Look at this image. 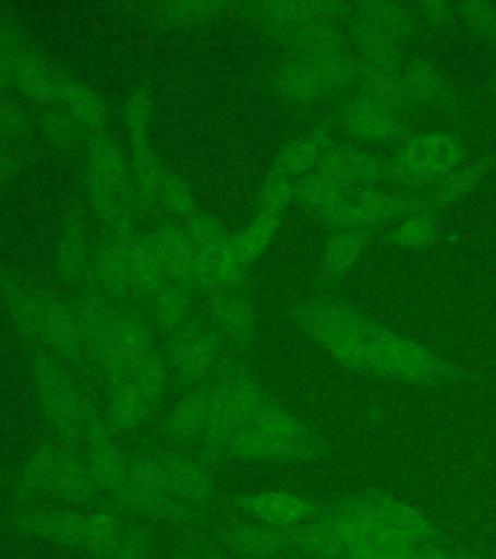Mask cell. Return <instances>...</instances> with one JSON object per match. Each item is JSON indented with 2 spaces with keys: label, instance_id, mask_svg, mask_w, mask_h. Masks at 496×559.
Here are the masks:
<instances>
[{
  "label": "cell",
  "instance_id": "obj_42",
  "mask_svg": "<svg viewBox=\"0 0 496 559\" xmlns=\"http://www.w3.org/2000/svg\"><path fill=\"white\" fill-rule=\"evenodd\" d=\"M144 559H159L157 558L156 554H149V556H146Z\"/></svg>",
  "mask_w": 496,
  "mask_h": 559
},
{
  "label": "cell",
  "instance_id": "obj_28",
  "mask_svg": "<svg viewBox=\"0 0 496 559\" xmlns=\"http://www.w3.org/2000/svg\"><path fill=\"white\" fill-rule=\"evenodd\" d=\"M124 127L131 139L132 150L148 148V129L152 121V97L148 90H138L124 105Z\"/></svg>",
  "mask_w": 496,
  "mask_h": 559
},
{
  "label": "cell",
  "instance_id": "obj_41",
  "mask_svg": "<svg viewBox=\"0 0 496 559\" xmlns=\"http://www.w3.org/2000/svg\"><path fill=\"white\" fill-rule=\"evenodd\" d=\"M286 559H313V558H303V556H295V554H291V556H288Z\"/></svg>",
  "mask_w": 496,
  "mask_h": 559
},
{
  "label": "cell",
  "instance_id": "obj_11",
  "mask_svg": "<svg viewBox=\"0 0 496 559\" xmlns=\"http://www.w3.org/2000/svg\"><path fill=\"white\" fill-rule=\"evenodd\" d=\"M326 449L297 445L270 436L254 426L237 429L227 441L223 459L251 461V463H305L320 456Z\"/></svg>",
  "mask_w": 496,
  "mask_h": 559
},
{
  "label": "cell",
  "instance_id": "obj_30",
  "mask_svg": "<svg viewBox=\"0 0 496 559\" xmlns=\"http://www.w3.org/2000/svg\"><path fill=\"white\" fill-rule=\"evenodd\" d=\"M156 201L161 202L166 209L171 210L174 214L183 216L184 219L194 218L202 212L198 209V202L192 194L191 187L177 175H166V179H164V183L157 192Z\"/></svg>",
  "mask_w": 496,
  "mask_h": 559
},
{
  "label": "cell",
  "instance_id": "obj_14",
  "mask_svg": "<svg viewBox=\"0 0 496 559\" xmlns=\"http://www.w3.org/2000/svg\"><path fill=\"white\" fill-rule=\"evenodd\" d=\"M47 496L69 506H87L101 496V489L78 447H64Z\"/></svg>",
  "mask_w": 496,
  "mask_h": 559
},
{
  "label": "cell",
  "instance_id": "obj_38",
  "mask_svg": "<svg viewBox=\"0 0 496 559\" xmlns=\"http://www.w3.org/2000/svg\"><path fill=\"white\" fill-rule=\"evenodd\" d=\"M10 159L7 156V152L0 148V181H2V177L9 174Z\"/></svg>",
  "mask_w": 496,
  "mask_h": 559
},
{
  "label": "cell",
  "instance_id": "obj_8",
  "mask_svg": "<svg viewBox=\"0 0 496 559\" xmlns=\"http://www.w3.org/2000/svg\"><path fill=\"white\" fill-rule=\"evenodd\" d=\"M82 439L86 443V463L96 478L97 486L107 498H117L126 484L129 456L114 441L113 429L107 419L89 406Z\"/></svg>",
  "mask_w": 496,
  "mask_h": 559
},
{
  "label": "cell",
  "instance_id": "obj_23",
  "mask_svg": "<svg viewBox=\"0 0 496 559\" xmlns=\"http://www.w3.org/2000/svg\"><path fill=\"white\" fill-rule=\"evenodd\" d=\"M249 426L262 429L270 436L297 443V445L320 447L326 449L320 436H316L313 429L306 428L301 419L295 418L291 412L286 411L279 402L268 399L261 411L256 412L253 421Z\"/></svg>",
  "mask_w": 496,
  "mask_h": 559
},
{
  "label": "cell",
  "instance_id": "obj_26",
  "mask_svg": "<svg viewBox=\"0 0 496 559\" xmlns=\"http://www.w3.org/2000/svg\"><path fill=\"white\" fill-rule=\"evenodd\" d=\"M131 377L154 408H156L157 402L161 401V396L166 394L169 381L173 379L169 366H167L166 356L159 348L154 349L148 358L142 359L136 369L132 371Z\"/></svg>",
  "mask_w": 496,
  "mask_h": 559
},
{
  "label": "cell",
  "instance_id": "obj_25",
  "mask_svg": "<svg viewBox=\"0 0 496 559\" xmlns=\"http://www.w3.org/2000/svg\"><path fill=\"white\" fill-rule=\"evenodd\" d=\"M59 102L64 105V111L72 115L82 127L104 132L107 111L104 102L92 87L64 79L59 90Z\"/></svg>",
  "mask_w": 496,
  "mask_h": 559
},
{
  "label": "cell",
  "instance_id": "obj_13",
  "mask_svg": "<svg viewBox=\"0 0 496 559\" xmlns=\"http://www.w3.org/2000/svg\"><path fill=\"white\" fill-rule=\"evenodd\" d=\"M209 317L214 331L219 332L223 341L249 346L256 332L253 306L241 288L219 289L214 292L209 304Z\"/></svg>",
  "mask_w": 496,
  "mask_h": 559
},
{
  "label": "cell",
  "instance_id": "obj_3",
  "mask_svg": "<svg viewBox=\"0 0 496 559\" xmlns=\"http://www.w3.org/2000/svg\"><path fill=\"white\" fill-rule=\"evenodd\" d=\"M34 379L37 402L52 436L64 445L78 447L92 404L80 394L55 356H35Z\"/></svg>",
  "mask_w": 496,
  "mask_h": 559
},
{
  "label": "cell",
  "instance_id": "obj_37",
  "mask_svg": "<svg viewBox=\"0 0 496 559\" xmlns=\"http://www.w3.org/2000/svg\"><path fill=\"white\" fill-rule=\"evenodd\" d=\"M341 559H376L375 554L371 551V548L366 546V548H361V550H351L343 556Z\"/></svg>",
  "mask_w": 496,
  "mask_h": 559
},
{
  "label": "cell",
  "instance_id": "obj_18",
  "mask_svg": "<svg viewBox=\"0 0 496 559\" xmlns=\"http://www.w3.org/2000/svg\"><path fill=\"white\" fill-rule=\"evenodd\" d=\"M129 521L122 513L121 507L113 499H105L99 506L86 511V554L96 559L109 558L113 551L119 550L126 531Z\"/></svg>",
  "mask_w": 496,
  "mask_h": 559
},
{
  "label": "cell",
  "instance_id": "obj_9",
  "mask_svg": "<svg viewBox=\"0 0 496 559\" xmlns=\"http://www.w3.org/2000/svg\"><path fill=\"white\" fill-rule=\"evenodd\" d=\"M211 538L235 559H286L291 556L288 531L233 516L211 526Z\"/></svg>",
  "mask_w": 496,
  "mask_h": 559
},
{
  "label": "cell",
  "instance_id": "obj_20",
  "mask_svg": "<svg viewBox=\"0 0 496 559\" xmlns=\"http://www.w3.org/2000/svg\"><path fill=\"white\" fill-rule=\"evenodd\" d=\"M12 80L35 102L59 99L62 76L41 55L20 49L12 64Z\"/></svg>",
  "mask_w": 496,
  "mask_h": 559
},
{
  "label": "cell",
  "instance_id": "obj_27",
  "mask_svg": "<svg viewBox=\"0 0 496 559\" xmlns=\"http://www.w3.org/2000/svg\"><path fill=\"white\" fill-rule=\"evenodd\" d=\"M278 226L279 216L258 214L249 226L244 227L241 234L233 236L237 253L241 254V259H243L246 266L266 251V247L270 245L271 237L276 234Z\"/></svg>",
  "mask_w": 496,
  "mask_h": 559
},
{
  "label": "cell",
  "instance_id": "obj_40",
  "mask_svg": "<svg viewBox=\"0 0 496 559\" xmlns=\"http://www.w3.org/2000/svg\"><path fill=\"white\" fill-rule=\"evenodd\" d=\"M211 559H235V558H231V556H227V554H218V551L211 550Z\"/></svg>",
  "mask_w": 496,
  "mask_h": 559
},
{
  "label": "cell",
  "instance_id": "obj_39",
  "mask_svg": "<svg viewBox=\"0 0 496 559\" xmlns=\"http://www.w3.org/2000/svg\"><path fill=\"white\" fill-rule=\"evenodd\" d=\"M453 558L456 559H488L485 556H480V554H473V551L465 550H452Z\"/></svg>",
  "mask_w": 496,
  "mask_h": 559
},
{
  "label": "cell",
  "instance_id": "obj_32",
  "mask_svg": "<svg viewBox=\"0 0 496 559\" xmlns=\"http://www.w3.org/2000/svg\"><path fill=\"white\" fill-rule=\"evenodd\" d=\"M291 191H293L291 179L274 169V171L264 179L261 192H258V214H274V216H279V212L288 204Z\"/></svg>",
  "mask_w": 496,
  "mask_h": 559
},
{
  "label": "cell",
  "instance_id": "obj_2",
  "mask_svg": "<svg viewBox=\"0 0 496 559\" xmlns=\"http://www.w3.org/2000/svg\"><path fill=\"white\" fill-rule=\"evenodd\" d=\"M113 501L126 516H142L183 528H201L208 519L206 511L174 498L157 454L129 456L126 484Z\"/></svg>",
  "mask_w": 496,
  "mask_h": 559
},
{
  "label": "cell",
  "instance_id": "obj_16",
  "mask_svg": "<svg viewBox=\"0 0 496 559\" xmlns=\"http://www.w3.org/2000/svg\"><path fill=\"white\" fill-rule=\"evenodd\" d=\"M152 411L154 406L142 394L131 376L117 377L109 381V402L105 419L109 428L113 429L114 436L138 429L142 424H146Z\"/></svg>",
  "mask_w": 496,
  "mask_h": 559
},
{
  "label": "cell",
  "instance_id": "obj_31",
  "mask_svg": "<svg viewBox=\"0 0 496 559\" xmlns=\"http://www.w3.org/2000/svg\"><path fill=\"white\" fill-rule=\"evenodd\" d=\"M41 131L59 148H74L82 142V124L66 111H47L41 117Z\"/></svg>",
  "mask_w": 496,
  "mask_h": 559
},
{
  "label": "cell",
  "instance_id": "obj_12",
  "mask_svg": "<svg viewBox=\"0 0 496 559\" xmlns=\"http://www.w3.org/2000/svg\"><path fill=\"white\" fill-rule=\"evenodd\" d=\"M156 236L164 251L167 272H171L174 280L191 289H218L211 264L192 243L184 226H164L156 231Z\"/></svg>",
  "mask_w": 496,
  "mask_h": 559
},
{
  "label": "cell",
  "instance_id": "obj_21",
  "mask_svg": "<svg viewBox=\"0 0 496 559\" xmlns=\"http://www.w3.org/2000/svg\"><path fill=\"white\" fill-rule=\"evenodd\" d=\"M144 296L148 297L152 321L166 334L191 321V288L179 280L164 278Z\"/></svg>",
  "mask_w": 496,
  "mask_h": 559
},
{
  "label": "cell",
  "instance_id": "obj_6",
  "mask_svg": "<svg viewBox=\"0 0 496 559\" xmlns=\"http://www.w3.org/2000/svg\"><path fill=\"white\" fill-rule=\"evenodd\" d=\"M343 506L355 511L376 534L384 531L408 536L418 546L435 544L438 534L433 524L428 523L425 515H421L418 509L403 503L400 499L392 498L384 491H371V493H358L340 499Z\"/></svg>",
  "mask_w": 496,
  "mask_h": 559
},
{
  "label": "cell",
  "instance_id": "obj_34",
  "mask_svg": "<svg viewBox=\"0 0 496 559\" xmlns=\"http://www.w3.org/2000/svg\"><path fill=\"white\" fill-rule=\"evenodd\" d=\"M218 9L216 4H208V2H173V4H167L166 12L169 20L179 24H196L202 20L216 16Z\"/></svg>",
  "mask_w": 496,
  "mask_h": 559
},
{
  "label": "cell",
  "instance_id": "obj_19",
  "mask_svg": "<svg viewBox=\"0 0 496 559\" xmlns=\"http://www.w3.org/2000/svg\"><path fill=\"white\" fill-rule=\"evenodd\" d=\"M64 447L66 445L55 437L35 447L12 484V498L26 501L47 493Z\"/></svg>",
  "mask_w": 496,
  "mask_h": 559
},
{
  "label": "cell",
  "instance_id": "obj_24",
  "mask_svg": "<svg viewBox=\"0 0 496 559\" xmlns=\"http://www.w3.org/2000/svg\"><path fill=\"white\" fill-rule=\"evenodd\" d=\"M57 266L62 278L78 280L89 271L87 254L86 226L80 216L70 214L62 227L59 249H57Z\"/></svg>",
  "mask_w": 496,
  "mask_h": 559
},
{
  "label": "cell",
  "instance_id": "obj_4",
  "mask_svg": "<svg viewBox=\"0 0 496 559\" xmlns=\"http://www.w3.org/2000/svg\"><path fill=\"white\" fill-rule=\"evenodd\" d=\"M161 352L171 377L184 386L208 383L218 373L227 356L226 341L219 336V332L192 319L179 329L167 332L166 346Z\"/></svg>",
  "mask_w": 496,
  "mask_h": 559
},
{
  "label": "cell",
  "instance_id": "obj_7",
  "mask_svg": "<svg viewBox=\"0 0 496 559\" xmlns=\"http://www.w3.org/2000/svg\"><path fill=\"white\" fill-rule=\"evenodd\" d=\"M157 459L174 498L206 513L218 507L221 493L208 459L191 451H167Z\"/></svg>",
  "mask_w": 496,
  "mask_h": 559
},
{
  "label": "cell",
  "instance_id": "obj_36",
  "mask_svg": "<svg viewBox=\"0 0 496 559\" xmlns=\"http://www.w3.org/2000/svg\"><path fill=\"white\" fill-rule=\"evenodd\" d=\"M173 559H211V550H209L208 544L194 534L192 538L184 542L183 546L177 550Z\"/></svg>",
  "mask_w": 496,
  "mask_h": 559
},
{
  "label": "cell",
  "instance_id": "obj_22",
  "mask_svg": "<svg viewBox=\"0 0 496 559\" xmlns=\"http://www.w3.org/2000/svg\"><path fill=\"white\" fill-rule=\"evenodd\" d=\"M291 554L313 559H341L348 554L338 533L334 531L330 521L316 519L311 523L301 524L288 531Z\"/></svg>",
  "mask_w": 496,
  "mask_h": 559
},
{
  "label": "cell",
  "instance_id": "obj_10",
  "mask_svg": "<svg viewBox=\"0 0 496 559\" xmlns=\"http://www.w3.org/2000/svg\"><path fill=\"white\" fill-rule=\"evenodd\" d=\"M10 524L16 533L86 554V513L72 509H20Z\"/></svg>",
  "mask_w": 496,
  "mask_h": 559
},
{
  "label": "cell",
  "instance_id": "obj_15",
  "mask_svg": "<svg viewBox=\"0 0 496 559\" xmlns=\"http://www.w3.org/2000/svg\"><path fill=\"white\" fill-rule=\"evenodd\" d=\"M211 411V384L201 383L191 386L174 404L167 416L166 429L171 439L181 445L201 443L208 429Z\"/></svg>",
  "mask_w": 496,
  "mask_h": 559
},
{
  "label": "cell",
  "instance_id": "obj_35",
  "mask_svg": "<svg viewBox=\"0 0 496 559\" xmlns=\"http://www.w3.org/2000/svg\"><path fill=\"white\" fill-rule=\"evenodd\" d=\"M26 114L12 97L0 96V136H10L22 131Z\"/></svg>",
  "mask_w": 496,
  "mask_h": 559
},
{
  "label": "cell",
  "instance_id": "obj_1",
  "mask_svg": "<svg viewBox=\"0 0 496 559\" xmlns=\"http://www.w3.org/2000/svg\"><path fill=\"white\" fill-rule=\"evenodd\" d=\"M4 296L20 331L44 341L52 352L76 359L86 352V338L72 304L41 288L7 282Z\"/></svg>",
  "mask_w": 496,
  "mask_h": 559
},
{
  "label": "cell",
  "instance_id": "obj_5",
  "mask_svg": "<svg viewBox=\"0 0 496 559\" xmlns=\"http://www.w3.org/2000/svg\"><path fill=\"white\" fill-rule=\"evenodd\" d=\"M330 503L320 499L301 496L286 489H266L237 496H221L218 509L229 515L243 516L256 523L268 524L274 528L289 531L301 524L323 519Z\"/></svg>",
  "mask_w": 496,
  "mask_h": 559
},
{
  "label": "cell",
  "instance_id": "obj_33",
  "mask_svg": "<svg viewBox=\"0 0 496 559\" xmlns=\"http://www.w3.org/2000/svg\"><path fill=\"white\" fill-rule=\"evenodd\" d=\"M149 554H154V540L148 531L142 524L131 523L119 550L105 559H144Z\"/></svg>",
  "mask_w": 496,
  "mask_h": 559
},
{
  "label": "cell",
  "instance_id": "obj_17",
  "mask_svg": "<svg viewBox=\"0 0 496 559\" xmlns=\"http://www.w3.org/2000/svg\"><path fill=\"white\" fill-rule=\"evenodd\" d=\"M87 272H92L96 292L109 299H121L134 292L121 237L107 236L92 257Z\"/></svg>",
  "mask_w": 496,
  "mask_h": 559
},
{
  "label": "cell",
  "instance_id": "obj_29",
  "mask_svg": "<svg viewBox=\"0 0 496 559\" xmlns=\"http://www.w3.org/2000/svg\"><path fill=\"white\" fill-rule=\"evenodd\" d=\"M132 185L144 199H157L159 187L166 179V171L159 166L152 148L132 150Z\"/></svg>",
  "mask_w": 496,
  "mask_h": 559
}]
</instances>
